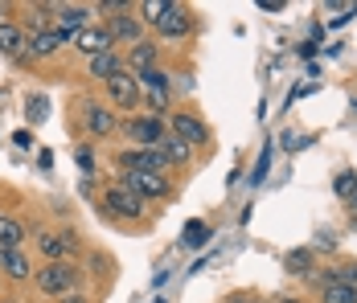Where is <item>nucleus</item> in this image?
<instances>
[{"label":"nucleus","mask_w":357,"mask_h":303,"mask_svg":"<svg viewBox=\"0 0 357 303\" xmlns=\"http://www.w3.org/2000/svg\"><path fill=\"white\" fill-rule=\"evenodd\" d=\"M78 279H82V274H78L70 263H45V267L33 274L37 291L50 295V300H66V295H74V291H78Z\"/></svg>","instance_id":"nucleus-1"},{"label":"nucleus","mask_w":357,"mask_h":303,"mask_svg":"<svg viewBox=\"0 0 357 303\" xmlns=\"http://www.w3.org/2000/svg\"><path fill=\"white\" fill-rule=\"evenodd\" d=\"M103 86H107L111 107H119V111H136V107H140V99H144L140 78H136L132 70H119V74H115V78H107Z\"/></svg>","instance_id":"nucleus-2"},{"label":"nucleus","mask_w":357,"mask_h":303,"mask_svg":"<svg viewBox=\"0 0 357 303\" xmlns=\"http://www.w3.org/2000/svg\"><path fill=\"white\" fill-rule=\"evenodd\" d=\"M123 132H128V139H136L140 148H156L169 135V127H165V115H132L123 123Z\"/></svg>","instance_id":"nucleus-3"},{"label":"nucleus","mask_w":357,"mask_h":303,"mask_svg":"<svg viewBox=\"0 0 357 303\" xmlns=\"http://www.w3.org/2000/svg\"><path fill=\"white\" fill-rule=\"evenodd\" d=\"M119 185H128L140 201H165L169 197V180L160 172H123Z\"/></svg>","instance_id":"nucleus-4"},{"label":"nucleus","mask_w":357,"mask_h":303,"mask_svg":"<svg viewBox=\"0 0 357 303\" xmlns=\"http://www.w3.org/2000/svg\"><path fill=\"white\" fill-rule=\"evenodd\" d=\"M140 78V91H148V107H152V115H160L165 107H169V99H173V78L165 74V70H144V74H136Z\"/></svg>","instance_id":"nucleus-5"},{"label":"nucleus","mask_w":357,"mask_h":303,"mask_svg":"<svg viewBox=\"0 0 357 303\" xmlns=\"http://www.w3.org/2000/svg\"><path fill=\"white\" fill-rule=\"evenodd\" d=\"M169 132L177 135L181 143H189V148H202V143L210 139L206 123H202L193 111H173V115H169Z\"/></svg>","instance_id":"nucleus-6"},{"label":"nucleus","mask_w":357,"mask_h":303,"mask_svg":"<svg viewBox=\"0 0 357 303\" xmlns=\"http://www.w3.org/2000/svg\"><path fill=\"white\" fill-rule=\"evenodd\" d=\"M103 209H107V213H115V217H140L144 201L132 193V189H128V185H119V180H115L107 193H103Z\"/></svg>","instance_id":"nucleus-7"},{"label":"nucleus","mask_w":357,"mask_h":303,"mask_svg":"<svg viewBox=\"0 0 357 303\" xmlns=\"http://www.w3.org/2000/svg\"><path fill=\"white\" fill-rule=\"evenodd\" d=\"M54 13H58L54 33H58V41H62V45L82 33V29H86V17H91V8H82V4H58Z\"/></svg>","instance_id":"nucleus-8"},{"label":"nucleus","mask_w":357,"mask_h":303,"mask_svg":"<svg viewBox=\"0 0 357 303\" xmlns=\"http://www.w3.org/2000/svg\"><path fill=\"white\" fill-rule=\"evenodd\" d=\"M119 169L123 172H160L165 176V156L156 152V148H128V152H119Z\"/></svg>","instance_id":"nucleus-9"},{"label":"nucleus","mask_w":357,"mask_h":303,"mask_svg":"<svg viewBox=\"0 0 357 303\" xmlns=\"http://www.w3.org/2000/svg\"><path fill=\"white\" fill-rule=\"evenodd\" d=\"M189 29H193L189 8H185V4H165V13H160V21H156V33L169 37V41H177V37H189Z\"/></svg>","instance_id":"nucleus-10"},{"label":"nucleus","mask_w":357,"mask_h":303,"mask_svg":"<svg viewBox=\"0 0 357 303\" xmlns=\"http://www.w3.org/2000/svg\"><path fill=\"white\" fill-rule=\"evenodd\" d=\"M107 33H111V45H136L144 41V21L132 17V13H119L107 21Z\"/></svg>","instance_id":"nucleus-11"},{"label":"nucleus","mask_w":357,"mask_h":303,"mask_svg":"<svg viewBox=\"0 0 357 303\" xmlns=\"http://www.w3.org/2000/svg\"><path fill=\"white\" fill-rule=\"evenodd\" d=\"M74 45H78V54H86V62L99 58V54H107V49H115V45H111L107 25H86L82 33L74 37Z\"/></svg>","instance_id":"nucleus-12"},{"label":"nucleus","mask_w":357,"mask_h":303,"mask_svg":"<svg viewBox=\"0 0 357 303\" xmlns=\"http://www.w3.org/2000/svg\"><path fill=\"white\" fill-rule=\"evenodd\" d=\"M70 238L58 234V230H37V254L45 258V263H66V254H70Z\"/></svg>","instance_id":"nucleus-13"},{"label":"nucleus","mask_w":357,"mask_h":303,"mask_svg":"<svg viewBox=\"0 0 357 303\" xmlns=\"http://www.w3.org/2000/svg\"><path fill=\"white\" fill-rule=\"evenodd\" d=\"M82 115H86L82 123H86V132L91 135H111L115 127H119V119L111 115V107H103V102H86Z\"/></svg>","instance_id":"nucleus-14"},{"label":"nucleus","mask_w":357,"mask_h":303,"mask_svg":"<svg viewBox=\"0 0 357 303\" xmlns=\"http://www.w3.org/2000/svg\"><path fill=\"white\" fill-rule=\"evenodd\" d=\"M0 54L4 58H13V62H21L25 54H29V37H25V29H17V25H0Z\"/></svg>","instance_id":"nucleus-15"},{"label":"nucleus","mask_w":357,"mask_h":303,"mask_svg":"<svg viewBox=\"0 0 357 303\" xmlns=\"http://www.w3.org/2000/svg\"><path fill=\"white\" fill-rule=\"evenodd\" d=\"M156 49H160V45H156L152 37L136 41V45H132V54H128V66H123V70H132V74H144V70H152V66H156Z\"/></svg>","instance_id":"nucleus-16"},{"label":"nucleus","mask_w":357,"mask_h":303,"mask_svg":"<svg viewBox=\"0 0 357 303\" xmlns=\"http://www.w3.org/2000/svg\"><path fill=\"white\" fill-rule=\"evenodd\" d=\"M0 270H4L8 279H17V283L33 279V267H29V258H25L21 250H0Z\"/></svg>","instance_id":"nucleus-17"},{"label":"nucleus","mask_w":357,"mask_h":303,"mask_svg":"<svg viewBox=\"0 0 357 303\" xmlns=\"http://www.w3.org/2000/svg\"><path fill=\"white\" fill-rule=\"evenodd\" d=\"M156 152L165 156V164H189V160H193V148H189V143H181L173 132L156 143Z\"/></svg>","instance_id":"nucleus-18"},{"label":"nucleus","mask_w":357,"mask_h":303,"mask_svg":"<svg viewBox=\"0 0 357 303\" xmlns=\"http://www.w3.org/2000/svg\"><path fill=\"white\" fill-rule=\"evenodd\" d=\"M86 70H91V78H99V82H107V78H115V74L123 70V62H119V54H115V49H107V54H99V58H91V62H86Z\"/></svg>","instance_id":"nucleus-19"},{"label":"nucleus","mask_w":357,"mask_h":303,"mask_svg":"<svg viewBox=\"0 0 357 303\" xmlns=\"http://www.w3.org/2000/svg\"><path fill=\"white\" fill-rule=\"evenodd\" d=\"M21 242H25V226L17 217L0 213V250H21Z\"/></svg>","instance_id":"nucleus-20"},{"label":"nucleus","mask_w":357,"mask_h":303,"mask_svg":"<svg viewBox=\"0 0 357 303\" xmlns=\"http://www.w3.org/2000/svg\"><path fill=\"white\" fill-rule=\"evenodd\" d=\"M321 300L324 303H357V287H345V283H337L328 274V283L321 287Z\"/></svg>","instance_id":"nucleus-21"},{"label":"nucleus","mask_w":357,"mask_h":303,"mask_svg":"<svg viewBox=\"0 0 357 303\" xmlns=\"http://www.w3.org/2000/svg\"><path fill=\"white\" fill-rule=\"evenodd\" d=\"M58 49H62V41H58V33H50V29L33 33V41H29V54L33 58H54Z\"/></svg>","instance_id":"nucleus-22"},{"label":"nucleus","mask_w":357,"mask_h":303,"mask_svg":"<svg viewBox=\"0 0 357 303\" xmlns=\"http://www.w3.org/2000/svg\"><path fill=\"white\" fill-rule=\"evenodd\" d=\"M181 238H185V246H197V242H206V238H210V226H206V222H189Z\"/></svg>","instance_id":"nucleus-23"},{"label":"nucleus","mask_w":357,"mask_h":303,"mask_svg":"<svg viewBox=\"0 0 357 303\" xmlns=\"http://www.w3.org/2000/svg\"><path fill=\"white\" fill-rule=\"evenodd\" d=\"M333 189H337V197H341V201H345V197H349V193H354V189H357V172H341V176H337V185H333Z\"/></svg>","instance_id":"nucleus-24"},{"label":"nucleus","mask_w":357,"mask_h":303,"mask_svg":"<svg viewBox=\"0 0 357 303\" xmlns=\"http://www.w3.org/2000/svg\"><path fill=\"white\" fill-rule=\"evenodd\" d=\"M312 267V254L308 250H296V254H287V270H300V274H308Z\"/></svg>","instance_id":"nucleus-25"},{"label":"nucleus","mask_w":357,"mask_h":303,"mask_svg":"<svg viewBox=\"0 0 357 303\" xmlns=\"http://www.w3.org/2000/svg\"><path fill=\"white\" fill-rule=\"evenodd\" d=\"M165 4H169V0H148V4H140V21H152V25H156V21H160V13H165Z\"/></svg>","instance_id":"nucleus-26"},{"label":"nucleus","mask_w":357,"mask_h":303,"mask_svg":"<svg viewBox=\"0 0 357 303\" xmlns=\"http://www.w3.org/2000/svg\"><path fill=\"white\" fill-rule=\"evenodd\" d=\"M333 279L345 283V287H357V263H345L341 270H333Z\"/></svg>","instance_id":"nucleus-27"},{"label":"nucleus","mask_w":357,"mask_h":303,"mask_svg":"<svg viewBox=\"0 0 357 303\" xmlns=\"http://www.w3.org/2000/svg\"><path fill=\"white\" fill-rule=\"evenodd\" d=\"M45 111H50V102L41 99V95H37V99H29V119H33V123H41V119H45Z\"/></svg>","instance_id":"nucleus-28"},{"label":"nucleus","mask_w":357,"mask_h":303,"mask_svg":"<svg viewBox=\"0 0 357 303\" xmlns=\"http://www.w3.org/2000/svg\"><path fill=\"white\" fill-rule=\"evenodd\" d=\"M230 303H263L259 295H247V291H238V295H230Z\"/></svg>","instance_id":"nucleus-29"},{"label":"nucleus","mask_w":357,"mask_h":303,"mask_svg":"<svg viewBox=\"0 0 357 303\" xmlns=\"http://www.w3.org/2000/svg\"><path fill=\"white\" fill-rule=\"evenodd\" d=\"M345 205H349V209H354V213H357V189H354V193H349V197H345Z\"/></svg>","instance_id":"nucleus-30"},{"label":"nucleus","mask_w":357,"mask_h":303,"mask_svg":"<svg viewBox=\"0 0 357 303\" xmlns=\"http://www.w3.org/2000/svg\"><path fill=\"white\" fill-rule=\"evenodd\" d=\"M58 303H86L82 295H66V300H58Z\"/></svg>","instance_id":"nucleus-31"},{"label":"nucleus","mask_w":357,"mask_h":303,"mask_svg":"<svg viewBox=\"0 0 357 303\" xmlns=\"http://www.w3.org/2000/svg\"><path fill=\"white\" fill-rule=\"evenodd\" d=\"M280 303H300V300H291V295H287V300H280Z\"/></svg>","instance_id":"nucleus-32"}]
</instances>
